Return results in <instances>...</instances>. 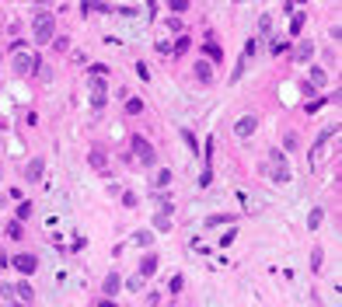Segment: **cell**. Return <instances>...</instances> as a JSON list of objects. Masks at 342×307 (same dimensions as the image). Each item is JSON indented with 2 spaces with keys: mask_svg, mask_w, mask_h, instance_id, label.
Wrapping results in <instances>:
<instances>
[{
  "mask_svg": "<svg viewBox=\"0 0 342 307\" xmlns=\"http://www.w3.org/2000/svg\"><path fill=\"white\" fill-rule=\"evenodd\" d=\"M265 175H269L276 185H286L293 175H290V164H286V154L283 150H269L265 154Z\"/></svg>",
  "mask_w": 342,
  "mask_h": 307,
  "instance_id": "cell-1",
  "label": "cell"
},
{
  "mask_svg": "<svg viewBox=\"0 0 342 307\" xmlns=\"http://www.w3.org/2000/svg\"><path fill=\"white\" fill-rule=\"evenodd\" d=\"M129 147H133V154H136V161H140L143 168H154V164H157V150H154V143H150L147 136H140V133H133V136H129Z\"/></svg>",
  "mask_w": 342,
  "mask_h": 307,
  "instance_id": "cell-2",
  "label": "cell"
},
{
  "mask_svg": "<svg viewBox=\"0 0 342 307\" xmlns=\"http://www.w3.org/2000/svg\"><path fill=\"white\" fill-rule=\"evenodd\" d=\"M31 35H35V42H53V35H56V18L49 11H39L31 21Z\"/></svg>",
  "mask_w": 342,
  "mask_h": 307,
  "instance_id": "cell-3",
  "label": "cell"
},
{
  "mask_svg": "<svg viewBox=\"0 0 342 307\" xmlns=\"http://www.w3.org/2000/svg\"><path fill=\"white\" fill-rule=\"evenodd\" d=\"M11 56H14V70H18V73H25V77L39 70V56H31V53H25V49H14Z\"/></svg>",
  "mask_w": 342,
  "mask_h": 307,
  "instance_id": "cell-4",
  "label": "cell"
},
{
  "mask_svg": "<svg viewBox=\"0 0 342 307\" xmlns=\"http://www.w3.org/2000/svg\"><path fill=\"white\" fill-rule=\"evenodd\" d=\"M11 265L18 269L21 276H31L35 269H39V258H35V255H14V262H11Z\"/></svg>",
  "mask_w": 342,
  "mask_h": 307,
  "instance_id": "cell-5",
  "label": "cell"
},
{
  "mask_svg": "<svg viewBox=\"0 0 342 307\" xmlns=\"http://www.w3.org/2000/svg\"><path fill=\"white\" fill-rule=\"evenodd\" d=\"M255 129H258V119H255V115H241V119L234 123V136H241V140L251 136Z\"/></svg>",
  "mask_w": 342,
  "mask_h": 307,
  "instance_id": "cell-6",
  "label": "cell"
},
{
  "mask_svg": "<svg viewBox=\"0 0 342 307\" xmlns=\"http://www.w3.org/2000/svg\"><path fill=\"white\" fill-rule=\"evenodd\" d=\"M108 101V91H105V81H101V77H94V84H91V105L94 108H101Z\"/></svg>",
  "mask_w": 342,
  "mask_h": 307,
  "instance_id": "cell-7",
  "label": "cell"
},
{
  "mask_svg": "<svg viewBox=\"0 0 342 307\" xmlns=\"http://www.w3.org/2000/svg\"><path fill=\"white\" fill-rule=\"evenodd\" d=\"M42 175H46V161H42V157L28 161V168H25V178H28V182H39Z\"/></svg>",
  "mask_w": 342,
  "mask_h": 307,
  "instance_id": "cell-8",
  "label": "cell"
},
{
  "mask_svg": "<svg viewBox=\"0 0 342 307\" xmlns=\"http://www.w3.org/2000/svg\"><path fill=\"white\" fill-rule=\"evenodd\" d=\"M157 265H161V258H157V255H143V258H140V276H143V279H147V276H154V273H157Z\"/></svg>",
  "mask_w": 342,
  "mask_h": 307,
  "instance_id": "cell-9",
  "label": "cell"
},
{
  "mask_svg": "<svg viewBox=\"0 0 342 307\" xmlns=\"http://www.w3.org/2000/svg\"><path fill=\"white\" fill-rule=\"evenodd\" d=\"M119 286H123V279H119L116 273H108V276H105V283H101V293H105V297H116V293H119Z\"/></svg>",
  "mask_w": 342,
  "mask_h": 307,
  "instance_id": "cell-10",
  "label": "cell"
},
{
  "mask_svg": "<svg viewBox=\"0 0 342 307\" xmlns=\"http://www.w3.org/2000/svg\"><path fill=\"white\" fill-rule=\"evenodd\" d=\"M311 56H314V42H300V46L293 49V60H297V63H308Z\"/></svg>",
  "mask_w": 342,
  "mask_h": 307,
  "instance_id": "cell-11",
  "label": "cell"
},
{
  "mask_svg": "<svg viewBox=\"0 0 342 307\" xmlns=\"http://www.w3.org/2000/svg\"><path fill=\"white\" fill-rule=\"evenodd\" d=\"M196 81H199V84H210V81H213V66H210L206 60L196 63Z\"/></svg>",
  "mask_w": 342,
  "mask_h": 307,
  "instance_id": "cell-12",
  "label": "cell"
},
{
  "mask_svg": "<svg viewBox=\"0 0 342 307\" xmlns=\"http://www.w3.org/2000/svg\"><path fill=\"white\" fill-rule=\"evenodd\" d=\"M88 161H91V168H98V171H105V168H108V157H105L101 150H91V157H88Z\"/></svg>",
  "mask_w": 342,
  "mask_h": 307,
  "instance_id": "cell-13",
  "label": "cell"
},
{
  "mask_svg": "<svg viewBox=\"0 0 342 307\" xmlns=\"http://www.w3.org/2000/svg\"><path fill=\"white\" fill-rule=\"evenodd\" d=\"M321 220H325V210H321V206H314V210H311V216H308V227H311V230H318V227H321Z\"/></svg>",
  "mask_w": 342,
  "mask_h": 307,
  "instance_id": "cell-14",
  "label": "cell"
},
{
  "mask_svg": "<svg viewBox=\"0 0 342 307\" xmlns=\"http://www.w3.org/2000/svg\"><path fill=\"white\" fill-rule=\"evenodd\" d=\"M311 269H314V273H321V269H325V251H321V248L311 251Z\"/></svg>",
  "mask_w": 342,
  "mask_h": 307,
  "instance_id": "cell-15",
  "label": "cell"
},
{
  "mask_svg": "<svg viewBox=\"0 0 342 307\" xmlns=\"http://www.w3.org/2000/svg\"><path fill=\"white\" fill-rule=\"evenodd\" d=\"M168 210H171V206H164V213H157V216H154V227H157V230H168V227H171V216H168Z\"/></svg>",
  "mask_w": 342,
  "mask_h": 307,
  "instance_id": "cell-16",
  "label": "cell"
},
{
  "mask_svg": "<svg viewBox=\"0 0 342 307\" xmlns=\"http://www.w3.org/2000/svg\"><path fill=\"white\" fill-rule=\"evenodd\" d=\"M11 293H18V297H21V300H25V304H31V297H35V293H31V286H28V283H18V286H14V290H11Z\"/></svg>",
  "mask_w": 342,
  "mask_h": 307,
  "instance_id": "cell-17",
  "label": "cell"
},
{
  "mask_svg": "<svg viewBox=\"0 0 342 307\" xmlns=\"http://www.w3.org/2000/svg\"><path fill=\"white\" fill-rule=\"evenodd\" d=\"M203 53H206V56H210L213 63H220V60H223V53H220V46H213V42H206V46H203Z\"/></svg>",
  "mask_w": 342,
  "mask_h": 307,
  "instance_id": "cell-18",
  "label": "cell"
},
{
  "mask_svg": "<svg viewBox=\"0 0 342 307\" xmlns=\"http://www.w3.org/2000/svg\"><path fill=\"white\" fill-rule=\"evenodd\" d=\"M21 234H25V227L11 220V223H7V238H11V241H21Z\"/></svg>",
  "mask_w": 342,
  "mask_h": 307,
  "instance_id": "cell-19",
  "label": "cell"
},
{
  "mask_svg": "<svg viewBox=\"0 0 342 307\" xmlns=\"http://www.w3.org/2000/svg\"><path fill=\"white\" fill-rule=\"evenodd\" d=\"M126 112H129V115H140V112H143V101H140V98H126Z\"/></svg>",
  "mask_w": 342,
  "mask_h": 307,
  "instance_id": "cell-20",
  "label": "cell"
},
{
  "mask_svg": "<svg viewBox=\"0 0 342 307\" xmlns=\"http://www.w3.org/2000/svg\"><path fill=\"white\" fill-rule=\"evenodd\" d=\"M154 185H157V188H168V185H171V171H168V168H161V171H157V182H154Z\"/></svg>",
  "mask_w": 342,
  "mask_h": 307,
  "instance_id": "cell-21",
  "label": "cell"
},
{
  "mask_svg": "<svg viewBox=\"0 0 342 307\" xmlns=\"http://www.w3.org/2000/svg\"><path fill=\"white\" fill-rule=\"evenodd\" d=\"M325 81H328V73H325L321 66H314V70H311V81H308V84H325Z\"/></svg>",
  "mask_w": 342,
  "mask_h": 307,
  "instance_id": "cell-22",
  "label": "cell"
},
{
  "mask_svg": "<svg viewBox=\"0 0 342 307\" xmlns=\"http://www.w3.org/2000/svg\"><path fill=\"white\" fill-rule=\"evenodd\" d=\"M304 21H308L304 14H293V18H290V35H297V31L304 28Z\"/></svg>",
  "mask_w": 342,
  "mask_h": 307,
  "instance_id": "cell-23",
  "label": "cell"
},
{
  "mask_svg": "<svg viewBox=\"0 0 342 307\" xmlns=\"http://www.w3.org/2000/svg\"><path fill=\"white\" fill-rule=\"evenodd\" d=\"M188 46H192V38H188V35H182L178 42H175V53L182 56V53H188Z\"/></svg>",
  "mask_w": 342,
  "mask_h": 307,
  "instance_id": "cell-24",
  "label": "cell"
},
{
  "mask_svg": "<svg viewBox=\"0 0 342 307\" xmlns=\"http://www.w3.org/2000/svg\"><path fill=\"white\" fill-rule=\"evenodd\" d=\"M168 7H171L175 14H185V11H188V0H168Z\"/></svg>",
  "mask_w": 342,
  "mask_h": 307,
  "instance_id": "cell-25",
  "label": "cell"
},
{
  "mask_svg": "<svg viewBox=\"0 0 342 307\" xmlns=\"http://www.w3.org/2000/svg\"><path fill=\"white\" fill-rule=\"evenodd\" d=\"M133 238H136V245H150V241H154V234H150V230H136Z\"/></svg>",
  "mask_w": 342,
  "mask_h": 307,
  "instance_id": "cell-26",
  "label": "cell"
},
{
  "mask_svg": "<svg viewBox=\"0 0 342 307\" xmlns=\"http://www.w3.org/2000/svg\"><path fill=\"white\" fill-rule=\"evenodd\" d=\"M31 210H35L31 203H21V206H18V220H28V216H31Z\"/></svg>",
  "mask_w": 342,
  "mask_h": 307,
  "instance_id": "cell-27",
  "label": "cell"
},
{
  "mask_svg": "<svg viewBox=\"0 0 342 307\" xmlns=\"http://www.w3.org/2000/svg\"><path fill=\"white\" fill-rule=\"evenodd\" d=\"M168 286H171V293H182V286H185V276H171V283H168Z\"/></svg>",
  "mask_w": 342,
  "mask_h": 307,
  "instance_id": "cell-28",
  "label": "cell"
},
{
  "mask_svg": "<svg viewBox=\"0 0 342 307\" xmlns=\"http://www.w3.org/2000/svg\"><path fill=\"white\" fill-rule=\"evenodd\" d=\"M231 220H234V216H210L206 223H210V227H220V223H231Z\"/></svg>",
  "mask_w": 342,
  "mask_h": 307,
  "instance_id": "cell-29",
  "label": "cell"
},
{
  "mask_svg": "<svg viewBox=\"0 0 342 307\" xmlns=\"http://www.w3.org/2000/svg\"><path fill=\"white\" fill-rule=\"evenodd\" d=\"M283 143H286L290 150H297V133H286V136H283Z\"/></svg>",
  "mask_w": 342,
  "mask_h": 307,
  "instance_id": "cell-30",
  "label": "cell"
},
{
  "mask_svg": "<svg viewBox=\"0 0 342 307\" xmlns=\"http://www.w3.org/2000/svg\"><path fill=\"white\" fill-rule=\"evenodd\" d=\"M53 42H56V49H60V53H66V49H70V38H53Z\"/></svg>",
  "mask_w": 342,
  "mask_h": 307,
  "instance_id": "cell-31",
  "label": "cell"
},
{
  "mask_svg": "<svg viewBox=\"0 0 342 307\" xmlns=\"http://www.w3.org/2000/svg\"><path fill=\"white\" fill-rule=\"evenodd\" d=\"M98 307H116V304H112V297H101V300H98Z\"/></svg>",
  "mask_w": 342,
  "mask_h": 307,
  "instance_id": "cell-32",
  "label": "cell"
},
{
  "mask_svg": "<svg viewBox=\"0 0 342 307\" xmlns=\"http://www.w3.org/2000/svg\"><path fill=\"white\" fill-rule=\"evenodd\" d=\"M293 4H304V0H290V11H293Z\"/></svg>",
  "mask_w": 342,
  "mask_h": 307,
  "instance_id": "cell-33",
  "label": "cell"
},
{
  "mask_svg": "<svg viewBox=\"0 0 342 307\" xmlns=\"http://www.w3.org/2000/svg\"><path fill=\"white\" fill-rule=\"evenodd\" d=\"M0 56H4V53H0Z\"/></svg>",
  "mask_w": 342,
  "mask_h": 307,
  "instance_id": "cell-34",
  "label": "cell"
}]
</instances>
